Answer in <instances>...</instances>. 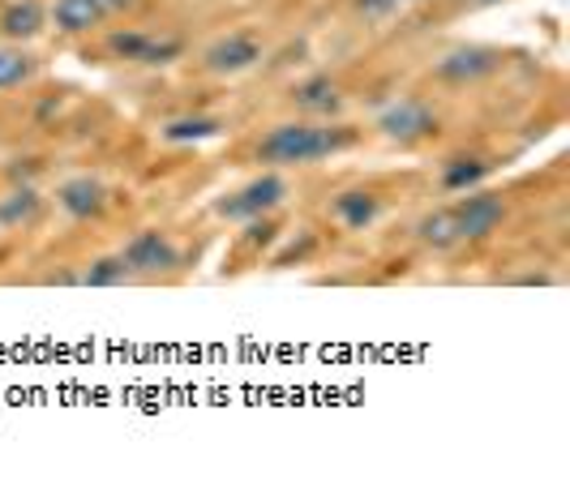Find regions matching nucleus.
<instances>
[{"instance_id":"9b49d317","label":"nucleus","mask_w":570,"mask_h":501,"mask_svg":"<svg viewBox=\"0 0 570 501\" xmlns=\"http://www.w3.org/2000/svg\"><path fill=\"white\" fill-rule=\"evenodd\" d=\"M43 219V194L35 185H13L0 197V232H27Z\"/></svg>"},{"instance_id":"4be33fe9","label":"nucleus","mask_w":570,"mask_h":501,"mask_svg":"<svg viewBox=\"0 0 570 501\" xmlns=\"http://www.w3.org/2000/svg\"><path fill=\"white\" fill-rule=\"evenodd\" d=\"M356 9H361L365 18H386L391 9H400V0H356Z\"/></svg>"},{"instance_id":"7ed1b4c3","label":"nucleus","mask_w":570,"mask_h":501,"mask_svg":"<svg viewBox=\"0 0 570 501\" xmlns=\"http://www.w3.org/2000/svg\"><path fill=\"white\" fill-rule=\"evenodd\" d=\"M438 125H442V116L421 95H403L395 104H386V108L377 111V120H373V129L386 141H395V146H416V141L433 138Z\"/></svg>"},{"instance_id":"b1692460","label":"nucleus","mask_w":570,"mask_h":501,"mask_svg":"<svg viewBox=\"0 0 570 501\" xmlns=\"http://www.w3.org/2000/svg\"><path fill=\"white\" fill-rule=\"evenodd\" d=\"M489 4H502V0H463V9H489Z\"/></svg>"},{"instance_id":"ddd939ff","label":"nucleus","mask_w":570,"mask_h":501,"mask_svg":"<svg viewBox=\"0 0 570 501\" xmlns=\"http://www.w3.org/2000/svg\"><path fill=\"white\" fill-rule=\"evenodd\" d=\"M48 27V9L39 4V0H13L4 13H0V35L9 39V43H30V39H39Z\"/></svg>"},{"instance_id":"a211bd4d","label":"nucleus","mask_w":570,"mask_h":501,"mask_svg":"<svg viewBox=\"0 0 570 501\" xmlns=\"http://www.w3.org/2000/svg\"><path fill=\"white\" fill-rule=\"evenodd\" d=\"M129 266H125V257L120 253H108V257H95V262H86V271L73 283H82V287H120V283H129Z\"/></svg>"},{"instance_id":"0eeeda50","label":"nucleus","mask_w":570,"mask_h":501,"mask_svg":"<svg viewBox=\"0 0 570 501\" xmlns=\"http://www.w3.org/2000/svg\"><path fill=\"white\" fill-rule=\"evenodd\" d=\"M262 65V39L249 30H232L224 39H215L206 52H202V69L215 73V78H240Z\"/></svg>"},{"instance_id":"1a4fd4ad","label":"nucleus","mask_w":570,"mask_h":501,"mask_svg":"<svg viewBox=\"0 0 570 501\" xmlns=\"http://www.w3.org/2000/svg\"><path fill=\"white\" fill-rule=\"evenodd\" d=\"M287 104L301 116H309V120H331V116L343 111V90L331 73H309V78H301L287 90Z\"/></svg>"},{"instance_id":"412c9836","label":"nucleus","mask_w":570,"mask_h":501,"mask_svg":"<svg viewBox=\"0 0 570 501\" xmlns=\"http://www.w3.org/2000/svg\"><path fill=\"white\" fill-rule=\"evenodd\" d=\"M39 171V159H13V167H9V180L13 185H30V176Z\"/></svg>"},{"instance_id":"20e7f679","label":"nucleus","mask_w":570,"mask_h":501,"mask_svg":"<svg viewBox=\"0 0 570 501\" xmlns=\"http://www.w3.org/2000/svg\"><path fill=\"white\" fill-rule=\"evenodd\" d=\"M502 65H507V56L498 48H489V43H459V48L442 52L429 65V78L459 90V86H476L493 78V73H502Z\"/></svg>"},{"instance_id":"4468645a","label":"nucleus","mask_w":570,"mask_h":501,"mask_svg":"<svg viewBox=\"0 0 570 501\" xmlns=\"http://www.w3.org/2000/svg\"><path fill=\"white\" fill-rule=\"evenodd\" d=\"M489 171H493V164L481 159V155H455V159L442 164V189H446V194L481 189V180H485Z\"/></svg>"},{"instance_id":"f257e3e1","label":"nucleus","mask_w":570,"mask_h":501,"mask_svg":"<svg viewBox=\"0 0 570 501\" xmlns=\"http://www.w3.org/2000/svg\"><path fill=\"white\" fill-rule=\"evenodd\" d=\"M352 146H356V129L352 125H331V120L301 116V120H284V125L266 129L262 141L254 146V155L257 164L284 171V167H314L322 159H331V155L352 150Z\"/></svg>"},{"instance_id":"f8f14e48","label":"nucleus","mask_w":570,"mask_h":501,"mask_svg":"<svg viewBox=\"0 0 570 501\" xmlns=\"http://www.w3.org/2000/svg\"><path fill=\"white\" fill-rule=\"evenodd\" d=\"M108 18V4L104 0H57L48 22L60 30V35H90Z\"/></svg>"},{"instance_id":"f3484780","label":"nucleus","mask_w":570,"mask_h":501,"mask_svg":"<svg viewBox=\"0 0 570 501\" xmlns=\"http://www.w3.org/2000/svg\"><path fill=\"white\" fill-rule=\"evenodd\" d=\"M35 73H39V60L22 52V43L0 48V90H18V86L35 82Z\"/></svg>"},{"instance_id":"39448f33","label":"nucleus","mask_w":570,"mask_h":501,"mask_svg":"<svg viewBox=\"0 0 570 501\" xmlns=\"http://www.w3.org/2000/svg\"><path fill=\"white\" fill-rule=\"evenodd\" d=\"M125 266H129V275L134 278H159V275H171V271H180L185 266V253L180 245L171 240L168 232H159V227H142V232H134L129 240H125Z\"/></svg>"},{"instance_id":"5701e85b","label":"nucleus","mask_w":570,"mask_h":501,"mask_svg":"<svg viewBox=\"0 0 570 501\" xmlns=\"http://www.w3.org/2000/svg\"><path fill=\"white\" fill-rule=\"evenodd\" d=\"M104 4H108V13H112V9H134L138 0H104Z\"/></svg>"},{"instance_id":"9d476101","label":"nucleus","mask_w":570,"mask_h":501,"mask_svg":"<svg viewBox=\"0 0 570 501\" xmlns=\"http://www.w3.org/2000/svg\"><path fill=\"white\" fill-rule=\"evenodd\" d=\"M331 219L347 227V232H370L382 219V197L373 189H343L331 197Z\"/></svg>"},{"instance_id":"6e6552de","label":"nucleus","mask_w":570,"mask_h":501,"mask_svg":"<svg viewBox=\"0 0 570 501\" xmlns=\"http://www.w3.org/2000/svg\"><path fill=\"white\" fill-rule=\"evenodd\" d=\"M108 202H112V194H108V185L99 180V176H90V171H82V176H69V180H60L57 185V206L69 215V219H99L104 210H108Z\"/></svg>"},{"instance_id":"dca6fc26","label":"nucleus","mask_w":570,"mask_h":501,"mask_svg":"<svg viewBox=\"0 0 570 501\" xmlns=\"http://www.w3.org/2000/svg\"><path fill=\"white\" fill-rule=\"evenodd\" d=\"M416 240L433 253H446L459 245V232H455V219H451V206L446 210H429L425 219L416 223Z\"/></svg>"},{"instance_id":"2eb2a0df","label":"nucleus","mask_w":570,"mask_h":501,"mask_svg":"<svg viewBox=\"0 0 570 501\" xmlns=\"http://www.w3.org/2000/svg\"><path fill=\"white\" fill-rule=\"evenodd\" d=\"M224 134V120L219 116H176L159 129V138L171 146H185V141H210Z\"/></svg>"},{"instance_id":"6ab92c4d","label":"nucleus","mask_w":570,"mask_h":501,"mask_svg":"<svg viewBox=\"0 0 570 501\" xmlns=\"http://www.w3.org/2000/svg\"><path fill=\"white\" fill-rule=\"evenodd\" d=\"M146 43H150L146 30H112V35H108V52H112L116 60H125V65H142Z\"/></svg>"},{"instance_id":"423d86ee","label":"nucleus","mask_w":570,"mask_h":501,"mask_svg":"<svg viewBox=\"0 0 570 501\" xmlns=\"http://www.w3.org/2000/svg\"><path fill=\"white\" fill-rule=\"evenodd\" d=\"M451 219H455L459 240L476 245V240H489L507 223V202H502V194H489V189H468L451 206Z\"/></svg>"},{"instance_id":"aec40b11","label":"nucleus","mask_w":570,"mask_h":501,"mask_svg":"<svg viewBox=\"0 0 570 501\" xmlns=\"http://www.w3.org/2000/svg\"><path fill=\"white\" fill-rule=\"evenodd\" d=\"M180 56H185V43L176 35H168V39H155L150 35V43H146L142 52V69H164V65H176Z\"/></svg>"},{"instance_id":"f03ea898","label":"nucleus","mask_w":570,"mask_h":501,"mask_svg":"<svg viewBox=\"0 0 570 501\" xmlns=\"http://www.w3.org/2000/svg\"><path fill=\"white\" fill-rule=\"evenodd\" d=\"M284 202H287V180L271 167V171L254 176L249 185H240V189H232V194L219 197V202H215V215L228 223H254V219L275 215Z\"/></svg>"}]
</instances>
